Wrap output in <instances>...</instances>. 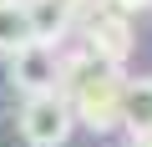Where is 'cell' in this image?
Here are the masks:
<instances>
[{
  "label": "cell",
  "instance_id": "obj_1",
  "mask_svg": "<svg viewBox=\"0 0 152 147\" xmlns=\"http://www.w3.org/2000/svg\"><path fill=\"white\" fill-rule=\"evenodd\" d=\"M122 81L127 76L117 66H102L86 51L61 56V97L71 102V117L86 132H96V137L122 127Z\"/></svg>",
  "mask_w": 152,
  "mask_h": 147
},
{
  "label": "cell",
  "instance_id": "obj_2",
  "mask_svg": "<svg viewBox=\"0 0 152 147\" xmlns=\"http://www.w3.org/2000/svg\"><path fill=\"white\" fill-rule=\"evenodd\" d=\"M76 31H81V51L96 56L102 66H127L132 51H137V26L132 15L102 5V0H91V5H81V15H76Z\"/></svg>",
  "mask_w": 152,
  "mask_h": 147
},
{
  "label": "cell",
  "instance_id": "obj_3",
  "mask_svg": "<svg viewBox=\"0 0 152 147\" xmlns=\"http://www.w3.org/2000/svg\"><path fill=\"white\" fill-rule=\"evenodd\" d=\"M76 117H71V102L61 91H41V97H26L20 107V137L26 147H66Z\"/></svg>",
  "mask_w": 152,
  "mask_h": 147
},
{
  "label": "cell",
  "instance_id": "obj_4",
  "mask_svg": "<svg viewBox=\"0 0 152 147\" xmlns=\"http://www.w3.org/2000/svg\"><path fill=\"white\" fill-rule=\"evenodd\" d=\"M5 61H10V66H5V76H10V86H15L20 97L61 91V51H56V46H41V41H31V46L10 51Z\"/></svg>",
  "mask_w": 152,
  "mask_h": 147
},
{
  "label": "cell",
  "instance_id": "obj_5",
  "mask_svg": "<svg viewBox=\"0 0 152 147\" xmlns=\"http://www.w3.org/2000/svg\"><path fill=\"white\" fill-rule=\"evenodd\" d=\"M26 15H31V36L41 46H66V36L76 31V15H81V5L76 0H26Z\"/></svg>",
  "mask_w": 152,
  "mask_h": 147
},
{
  "label": "cell",
  "instance_id": "obj_6",
  "mask_svg": "<svg viewBox=\"0 0 152 147\" xmlns=\"http://www.w3.org/2000/svg\"><path fill=\"white\" fill-rule=\"evenodd\" d=\"M122 127L132 137L152 132V76H127L122 81Z\"/></svg>",
  "mask_w": 152,
  "mask_h": 147
},
{
  "label": "cell",
  "instance_id": "obj_7",
  "mask_svg": "<svg viewBox=\"0 0 152 147\" xmlns=\"http://www.w3.org/2000/svg\"><path fill=\"white\" fill-rule=\"evenodd\" d=\"M31 15H26V0H0V56H10L20 46H31Z\"/></svg>",
  "mask_w": 152,
  "mask_h": 147
},
{
  "label": "cell",
  "instance_id": "obj_8",
  "mask_svg": "<svg viewBox=\"0 0 152 147\" xmlns=\"http://www.w3.org/2000/svg\"><path fill=\"white\" fill-rule=\"evenodd\" d=\"M102 5H112L122 15H137V10H147V0H102Z\"/></svg>",
  "mask_w": 152,
  "mask_h": 147
},
{
  "label": "cell",
  "instance_id": "obj_9",
  "mask_svg": "<svg viewBox=\"0 0 152 147\" xmlns=\"http://www.w3.org/2000/svg\"><path fill=\"white\" fill-rule=\"evenodd\" d=\"M132 147H152V132H137V137H132Z\"/></svg>",
  "mask_w": 152,
  "mask_h": 147
},
{
  "label": "cell",
  "instance_id": "obj_10",
  "mask_svg": "<svg viewBox=\"0 0 152 147\" xmlns=\"http://www.w3.org/2000/svg\"><path fill=\"white\" fill-rule=\"evenodd\" d=\"M76 5H91V0H76Z\"/></svg>",
  "mask_w": 152,
  "mask_h": 147
},
{
  "label": "cell",
  "instance_id": "obj_11",
  "mask_svg": "<svg viewBox=\"0 0 152 147\" xmlns=\"http://www.w3.org/2000/svg\"><path fill=\"white\" fill-rule=\"evenodd\" d=\"M147 10H152V0H147Z\"/></svg>",
  "mask_w": 152,
  "mask_h": 147
}]
</instances>
